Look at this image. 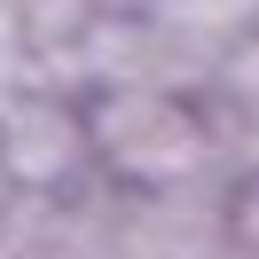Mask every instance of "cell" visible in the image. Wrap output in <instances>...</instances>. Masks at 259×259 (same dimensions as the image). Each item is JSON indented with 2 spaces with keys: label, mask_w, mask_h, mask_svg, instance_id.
Here are the masks:
<instances>
[{
  "label": "cell",
  "mask_w": 259,
  "mask_h": 259,
  "mask_svg": "<svg viewBox=\"0 0 259 259\" xmlns=\"http://www.w3.org/2000/svg\"><path fill=\"white\" fill-rule=\"evenodd\" d=\"M87 118H95V165L126 189H181L220 165V126L181 87H102Z\"/></svg>",
  "instance_id": "6da1fadb"
},
{
  "label": "cell",
  "mask_w": 259,
  "mask_h": 259,
  "mask_svg": "<svg viewBox=\"0 0 259 259\" xmlns=\"http://www.w3.org/2000/svg\"><path fill=\"white\" fill-rule=\"evenodd\" d=\"M149 16H165L181 39H196L204 55H220L228 39L259 32V0H149Z\"/></svg>",
  "instance_id": "3957f363"
},
{
  "label": "cell",
  "mask_w": 259,
  "mask_h": 259,
  "mask_svg": "<svg viewBox=\"0 0 259 259\" xmlns=\"http://www.w3.org/2000/svg\"><path fill=\"white\" fill-rule=\"evenodd\" d=\"M8 220H16V181L0 173V228H8Z\"/></svg>",
  "instance_id": "8992f818"
},
{
  "label": "cell",
  "mask_w": 259,
  "mask_h": 259,
  "mask_svg": "<svg viewBox=\"0 0 259 259\" xmlns=\"http://www.w3.org/2000/svg\"><path fill=\"white\" fill-rule=\"evenodd\" d=\"M228 236H236L243 251H259V165L243 173V189L228 196Z\"/></svg>",
  "instance_id": "5b68a950"
},
{
  "label": "cell",
  "mask_w": 259,
  "mask_h": 259,
  "mask_svg": "<svg viewBox=\"0 0 259 259\" xmlns=\"http://www.w3.org/2000/svg\"><path fill=\"white\" fill-rule=\"evenodd\" d=\"M102 8H149V0H102Z\"/></svg>",
  "instance_id": "52a82bcc"
},
{
  "label": "cell",
  "mask_w": 259,
  "mask_h": 259,
  "mask_svg": "<svg viewBox=\"0 0 259 259\" xmlns=\"http://www.w3.org/2000/svg\"><path fill=\"white\" fill-rule=\"evenodd\" d=\"M0 173L32 204H48L71 181H87L95 173V118H87V102L63 95L55 79L24 87L16 102H0Z\"/></svg>",
  "instance_id": "7a4b0ae2"
},
{
  "label": "cell",
  "mask_w": 259,
  "mask_h": 259,
  "mask_svg": "<svg viewBox=\"0 0 259 259\" xmlns=\"http://www.w3.org/2000/svg\"><path fill=\"white\" fill-rule=\"evenodd\" d=\"M24 87H39V55H32V39L16 32V16L0 8V102H16Z\"/></svg>",
  "instance_id": "277c9868"
}]
</instances>
